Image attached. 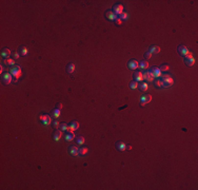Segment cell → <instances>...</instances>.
Listing matches in <instances>:
<instances>
[{"instance_id":"obj_21","label":"cell","mask_w":198,"mask_h":190,"mask_svg":"<svg viewBox=\"0 0 198 190\" xmlns=\"http://www.w3.org/2000/svg\"><path fill=\"white\" fill-rule=\"evenodd\" d=\"M51 116H52V117H54V118H58L59 116H60V110H59V109H57V108H55L54 110L51 112Z\"/></svg>"},{"instance_id":"obj_36","label":"cell","mask_w":198,"mask_h":190,"mask_svg":"<svg viewBox=\"0 0 198 190\" xmlns=\"http://www.w3.org/2000/svg\"><path fill=\"white\" fill-rule=\"evenodd\" d=\"M12 56H13V59H18L20 55H19V53L17 52V53H13V55H12Z\"/></svg>"},{"instance_id":"obj_3","label":"cell","mask_w":198,"mask_h":190,"mask_svg":"<svg viewBox=\"0 0 198 190\" xmlns=\"http://www.w3.org/2000/svg\"><path fill=\"white\" fill-rule=\"evenodd\" d=\"M39 119L44 126H49L52 124V116H50L49 114H41L39 116Z\"/></svg>"},{"instance_id":"obj_9","label":"cell","mask_w":198,"mask_h":190,"mask_svg":"<svg viewBox=\"0 0 198 190\" xmlns=\"http://www.w3.org/2000/svg\"><path fill=\"white\" fill-rule=\"evenodd\" d=\"M190 51H189V49L186 47V45H183V44H181V45H179L178 47V53H179V55H181V56H185L188 54Z\"/></svg>"},{"instance_id":"obj_13","label":"cell","mask_w":198,"mask_h":190,"mask_svg":"<svg viewBox=\"0 0 198 190\" xmlns=\"http://www.w3.org/2000/svg\"><path fill=\"white\" fill-rule=\"evenodd\" d=\"M105 17L109 19V20H111V21H115V19L117 18V16L115 15L114 13H113V11H111V10H109L107 13H105Z\"/></svg>"},{"instance_id":"obj_2","label":"cell","mask_w":198,"mask_h":190,"mask_svg":"<svg viewBox=\"0 0 198 190\" xmlns=\"http://www.w3.org/2000/svg\"><path fill=\"white\" fill-rule=\"evenodd\" d=\"M161 83H162V88H170L172 86L173 83H174V80H173L172 76L170 75H162L161 76Z\"/></svg>"},{"instance_id":"obj_32","label":"cell","mask_w":198,"mask_h":190,"mask_svg":"<svg viewBox=\"0 0 198 190\" xmlns=\"http://www.w3.org/2000/svg\"><path fill=\"white\" fill-rule=\"evenodd\" d=\"M52 126H53V128H54V129H58L59 126H60V124H59L58 121H53V122H52Z\"/></svg>"},{"instance_id":"obj_31","label":"cell","mask_w":198,"mask_h":190,"mask_svg":"<svg viewBox=\"0 0 198 190\" xmlns=\"http://www.w3.org/2000/svg\"><path fill=\"white\" fill-rule=\"evenodd\" d=\"M128 17H129V15H128L126 13H124V12H123L121 15H119V18L121 19V21H122V20H128Z\"/></svg>"},{"instance_id":"obj_38","label":"cell","mask_w":198,"mask_h":190,"mask_svg":"<svg viewBox=\"0 0 198 190\" xmlns=\"http://www.w3.org/2000/svg\"><path fill=\"white\" fill-rule=\"evenodd\" d=\"M56 108H57V109H59V110H61V109H62V104H61V103H58V104H56Z\"/></svg>"},{"instance_id":"obj_14","label":"cell","mask_w":198,"mask_h":190,"mask_svg":"<svg viewBox=\"0 0 198 190\" xmlns=\"http://www.w3.org/2000/svg\"><path fill=\"white\" fill-rule=\"evenodd\" d=\"M62 136V133H61V130H58V129H55L54 133H53V138H54V140H59L60 138H61Z\"/></svg>"},{"instance_id":"obj_35","label":"cell","mask_w":198,"mask_h":190,"mask_svg":"<svg viewBox=\"0 0 198 190\" xmlns=\"http://www.w3.org/2000/svg\"><path fill=\"white\" fill-rule=\"evenodd\" d=\"M152 55H153V54H152L151 52H147L146 54H144V57H146L147 59H150V58L152 57Z\"/></svg>"},{"instance_id":"obj_33","label":"cell","mask_w":198,"mask_h":190,"mask_svg":"<svg viewBox=\"0 0 198 190\" xmlns=\"http://www.w3.org/2000/svg\"><path fill=\"white\" fill-rule=\"evenodd\" d=\"M159 69H160V71L162 72V71H168L169 70V65H161L160 67H159Z\"/></svg>"},{"instance_id":"obj_26","label":"cell","mask_w":198,"mask_h":190,"mask_svg":"<svg viewBox=\"0 0 198 190\" xmlns=\"http://www.w3.org/2000/svg\"><path fill=\"white\" fill-rule=\"evenodd\" d=\"M87 148H86V147H81V148H79L78 149V153H79V155H86V154L87 153Z\"/></svg>"},{"instance_id":"obj_12","label":"cell","mask_w":198,"mask_h":190,"mask_svg":"<svg viewBox=\"0 0 198 190\" xmlns=\"http://www.w3.org/2000/svg\"><path fill=\"white\" fill-rule=\"evenodd\" d=\"M142 77L144 80H147V81H154V77L151 75V73L148 71H146L144 73H142Z\"/></svg>"},{"instance_id":"obj_16","label":"cell","mask_w":198,"mask_h":190,"mask_svg":"<svg viewBox=\"0 0 198 190\" xmlns=\"http://www.w3.org/2000/svg\"><path fill=\"white\" fill-rule=\"evenodd\" d=\"M75 134H74V132H70V131H68L65 133V136H64V138H65V140L66 142H72V140L75 138Z\"/></svg>"},{"instance_id":"obj_5","label":"cell","mask_w":198,"mask_h":190,"mask_svg":"<svg viewBox=\"0 0 198 190\" xmlns=\"http://www.w3.org/2000/svg\"><path fill=\"white\" fill-rule=\"evenodd\" d=\"M148 72L151 73V75L153 76L154 78H158V77L161 76V71H160V69H159L158 67H152Z\"/></svg>"},{"instance_id":"obj_22","label":"cell","mask_w":198,"mask_h":190,"mask_svg":"<svg viewBox=\"0 0 198 190\" xmlns=\"http://www.w3.org/2000/svg\"><path fill=\"white\" fill-rule=\"evenodd\" d=\"M18 53H20V55H22V56H26L27 53H29V51H27L26 47H23V45H21V47L19 48V52H18Z\"/></svg>"},{"instance_id":"obj_30","label":"cell","mask_w":198,"mask_h":190,"mask_svg":"<svg viewBox=\"0 0 198 190\" xmlns=\"http://www.w3.org/2000/svg\"><path fill=\"white\" fill-rule=\"evenodd\" d=\"M130 88L131 89H137L138 88V81H136V80H132V81L130 82Z\"/></svg>"},{"instance_id":"obj_28","label":"cell","mask_w":198,"mask_h":190,"mask_svg":"<svg viewBox=\"0 0 198 190\" xmlns=\"http://www.w3.org/2000/svg\"><path fill=\"white\" fill-rule=\"evenodd\" d=\"M139 67L142 70H146V69H148V61H146V60H142V61H140V63H139Z\"/></svg>"},{"instance_id":"obj_29","label":"cell","mask_w":198,"mask_h":190,"mask_svg":"<svg viewBox=\"0 0 198 190\" xmlns=\"http://www.w3.org/2000/svg\"><path fill=\"white\" fill-rule=\"evenodd\" d=\"M59 129L61 130V131H68L69 125L65 124V122H61V124H60V126H59Z\"/></svg>"},{"instance_id":"obj_10","label":"cell","mask_w":198,"mask_h":190,"mask_svg":"<svg viewBox=\"0 0 198 190\" xmlns=\"http://www.w3.org/2000/svg\"><path fill=\"white\" fill-rule=\"evenodd\" d=\"M79 128V122H76V121H74V122H72L71 124L69 125V129H68V131H70V132H74V131H76L77 129Z\"/></svg>"},{"instance_id":"obj_8","label":"cell","mask_w":198,"mask_h":190,"mask_svg":"<svg viewBox=\"0 0 198 190\" xmlns=\"http://www.w3.org/2000/svg\"><path fill=\"white\" fill-rule=\"evenodd\" d=\"M152 100V96L150 94H146L143 95V96H141L140 98V105L141 106H146L148 103H150V101Z\"/></svg>"},{"instance_id":"obj_20","label":"cell","mask_w":198,"mask_h":190,"mask_svg":"<svg viewBox=\"0 0 198 190\" xmlns=\"http://www.w3.org/2000/svg\"><path fill=\"white\" fill-rule=\"evenodd\" d=\"M148 52H151L152 54H158V53L160 52V48L157 47V45H152V47L150 48V51H148Z\"/></svg>"},{"instance_id":"obj_7","label":"cell","mask_w":198,"mask_h":190,"mask_svg":"<svg viewBox=\"0 0 198 190\" xmlns=\"http://www.w3.org/2000/svg\"><path fill=\"white\" fill-rule=\"evenodd\" d=\"M112 11H113V13H114L116 16L121 15V14L123 13V6H122V4H115L114 6H113Z\"/></svg>"},{"instance_id":"obj_4","label":"cell","mask_w":198,"mask_h":190,"mask_svg":"<svg viewBox=\"0 0 198 190\" xmlns=\"http://www.w3.org/2000/svg\"><path fill=\"white\" fill-rule=\"evenodd\" d=\"M183 59H185V62H186V65L188 67H192V66H194V63H195V59H194V57H193V55H192V53L191 52H189L188 54L183 57Z\"/></svg>"},{"instance_id":"obj_6","label":"cell","mask_w":198,"mask_h":190,"mask_svg":"<svg viewBox=\"0 0 198 190\" xmlns=\"http://www.w3.org/2000/svg\"><path fill=\"white\" fill-rule=\"evenodd\" d=\"M1 79H2V83L6 86V84L11 83V81H12V79H13V76H12V74L11 73H3Z\"/></svg>"},{"instance_id":"obj_17","label":"cell","mask_w":198,"mask_h":190,"mask_svg":"<svg viewBox=\"0 0 198 190\" xmlns=\"http://www.w3.org/2000/svg\"><path fill=\"white\" fill-rule=\"evenodd\" d=\"M125 144L124 143H122V142H117L115 144V147H116V149H118L119 151H124L125 150Z\"/></svg>"},{"instance_id":"obj_18","label":"cell","mask_w":198,"mask_h":190,"mask_svg":"<svg viewBox=\"0 0 198 190\" xmlns=\"http://www.w3.org/2000/svg\"><path fill=\"white\" fill-rule=\"evenodd\" d=\"M1 56L4 59H6V58H9L10 56H11V51H10V49H6V48H4L3 50L1 51Z\"/></svg>"},{"instance_id":"obj_40","label":"cell","mask_w":198,"mask_h":190,"mask_svg":"<svg viewBox=\"0 0 198 190\" xmlns=\"http://www.w3.org/2000/svg\"><path fill=\"white\" fill-rule=\"evenodd\" d=\"M3 70H4V68H3V66H1V67H0V72H3Z\"/></svg>"},{"instance_id":"obj_24","label":"cell","mask_w":198,"mask_h":190,"mask_svg":"<svg viewBox=\"0 0 198 190\" xmlns=\"http://www.w3.org/2000/svg\"><path fill=\"white\" fill-rule=\"evenodd\" d=\"M75 65L74 63H69L68 66H66V71H68L69 73H74V71H75Z\"/></svg>"},{"instance_id":"obj_27","label":"cell","mask_w":198,"mask_h":190,"mask_svg":"<svg viewBox=\"0 0 198 190\" xmlns=\"http://www.w3.org/2000/svg\"><path fill=\"white\" fill-rule=\"evenodd\" d=\"M4 63L6 66H11V67H13V66H15V61H14V59H11V58H6V59H4Z\"/></svg>"},{"instance_id":"obj_19","label":"cell","mask_w":198,"mask_h":190,"mask_svg":"<svg viewBox=\"0 0 198 190\" xmlns=\"http://www.w3.org/2000/svg\"><path fill=\"white\" fill-rule=\"evenodd\" d=\"M134 78H135V80L136 81H141V80L143 79V77H142V73L141 72H135L134 73Z\"/></svg>"},{"instance_id":"obj_25","label":"cell","mask_w":198,"mask_h":190,"mask_svg":"<svg viewBox=\"0 0 198 190\" xmlns=\"http://www.w3.org/2000/svg\"><path fill=\"white\" fill-rule=\"evenodd\" d=\"M138 88H139V89H140V91H143V92H144V91H147L148 90V83L147 82H140L139 84H138Z\"/></svg>"},{"instance_id":"obj_23","label":"cell","mask_w":198,"mask_h":190,"mask_svg":"<svg viewBox=\"0 0 198 190\" xmlns=\"http://www.w3.org/2000/svg\"><path fill=\"white\" fill-rule=\"evenodd\" d=\"M75 142L77 145H83L84 144V137L83 136H76L75 137Z\"/></svg>"},{"instance_id":"obj_34","label":"cell","mask_w":198,"mask_h":190,"mask_svg":"<svg viewBox=\"0 0 198 190\" xmlns=\"http://www.w3.org/2000/svg\"><path fill=\"white\" fill-rule=\"evenodd\" d=\"M154 83H155V87H157V88H162V83H161V80L160 79H156L154 81Z\"/></svg>"},{"instance_id":"obj_11","label":"cell","mask_w":198,"mask_h":190,"mask_svg":"<svg viewBox=\"0 0 198 190\" xmlns=\"http://www.w3.org/2000/svg\"><path fill=\"white\" fill-rule=\"evenodd\" d=\"M128 67H129V69H131V70H136L139 67V63H138L137 60H135V59H131V60L129 61V63H128Z\"/></svg>"},{"instance_id":"obj_1","label":"cell","mask_w":198,"mask_h":190,"mask_svg":"<svg viewBox=\"0 0 198 190\" xmlns=\"http://www.w3.org/2000/svg\"><path fill=\"white\" fill-rule=\"evenodd\" d=\"M10 73L12 74L14 80H15V82H17L20 78V76L22 75V70L19 66H13L12 68L10 69Z\"/></svg>"},{"instance_id":"obj_39","label":"cell","mask_w":198,"mask_h":190,"mask_svg":"<svg viewBox=\"0 0 198 190\" xmlns=\"http://www.w3.org/2000/svg\"><path fill=\"white\" fill-rule=\"evenodd\" d=\"M125 149L126 150H131V149H132V146H131V145H126L125 146Z\"/></svg>"},{"instance_id":"obj_15","label":"cell","mask_w":198,"mask_h":190,"mask_svg":"<svg viewBox=\"0 0 198 190\" xmlns=\"http://www.w3.org/2000/svg\"><path fill=\"white\" fill-rule=\"evenodd\" d=\"M69 152H70L71 155H73V156L79 155V153H78V148H77L76 146H71V147L69 148Z\"/></svg>"},{"instance_id":"obj_37","label":"cell","mask_w":198,"mask_h":190,"mask_svg":"<svg viewBox=\"0 0 198 190\" xmlns=\"http://www.w3.org/2000/svg\"><path fill=\"white\" fill-rule=\"evenodd\" d=\"M115 22H116V24H118V26H120V24H121V19H120L119 17H117V18L115 19Z\"/></svg>"}]
</instances>
